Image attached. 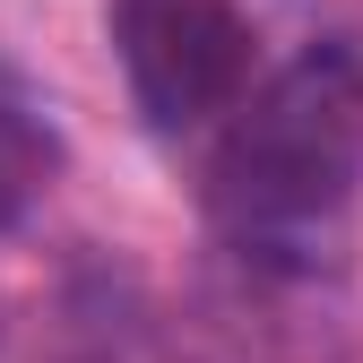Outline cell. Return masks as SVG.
<instances>
[{
    "label": "cell",
    "instance_id": "cell-2",
    "mask_svg": "<svg viewBox=\"0 0 363 363\" xmlns=\"http://www.w3.org/2000/svg\"><path fill=\"white\" fill-rule=\"evenodd\" d=\"M104 35L156 130H191L242 104L251 78L242 0H104Z\"/></svg>",
    "mask_w": 363,
    "mask_h": 363
},
{
    "label": "cell",
    "instance_id": "cell-1",
    "mask_svg": "<svg viewBox=\"0 0 363 363\" xmlns=\"http://www.w3.org/2000/svg\"><path fill=\"white\" fill-rule=\"evenodd\" d=\"M354 182H363V61L337 43H311L251 104H234L208 156V208L242 242H277L337 216Z\"/></svg>",
    "mask_w": 363,
    "mask_h": 363
},
{
    "label": "cell",
    "instance_id": "cell-3",
    "mask_svg": "<svg viewBox=\"0 0 363 363\" xmlns=\"http://www.w3.org/2000/svg\"><path fill=\"white\" fill-rule=\"evenodd\" d=\"M43 173H52V139H43L26 113H9V104H0V225H18V216L35 208Z\"/></svg>",
    "mask_w": 363,
    "mask_h": 363
}]
</instances>
